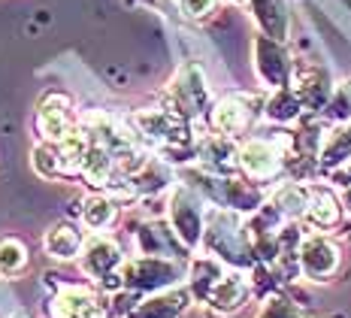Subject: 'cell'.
I'll list each match as a JSON object with an SVG mask.
<instances>
[{
	"instance_id": "6da1fadb",
	"label": "cell",
	"mask_w": 351,
	"mask_h": 318,
	"mask_svg": "<svg viewBox=\"0 0 351 318\" xmlns=\"http://www.w3.org/2000/svg\"><path fill=\"white\" fill-rule=\"evenodd\" d=\"M203 240H206L209 251L218 258V261H230V264H237V267L248 264L252 261V255H254L245 225L239 221L237 212H230V209L209 212Z\"/></svg>"
},
{
	"instance_id": "7a4b0ae2",
	"label": "cell",
	"mask_w": 351,
	"mask_h": 318,
	"mask_svg": "<svg viewBox=\"0 0 351 318\" xmlns=\"http://www.w3.org/2000/svg\"><path fill=\"white\" fill-rule=\"evenodd\" d=\"M179 279V267L173 264V258H158V255H143L130 258L121 267V285L128 291L136 294H158L176 285Z\"/></svg>"
},
{
	"instance_id": "3957f363",
	"label": "cell",
	"mask_w": 351,
	"mask_h": 318,
	"mask_svg": "<svg viewBox=\"0 0 351 318\" xmlns=\"http://www.w3.org/2000/svg\"><path fill=\"white\" fill-rule=\"evenodd\" d=\"M130 124L136 128V134L143 137V143L155 146H182L188 139V122L176 106H160V109H140L134 113Z\"/></svg>"
},
{
	"instance_id": "277c9868",
	"label": "cell",
	"mask_w": 351,
	"mask_h": 318,
	"mask_svg": "<svg viewBox=\"0 0 351 318\" xmlns=\"http://www.w3.org/2000/svg\"><path fill=\"white\" fill-rule=\"evenodd\" d=\"M76 264L82 276L100 285L104 279H109L112 273H119L124 267V251L115 236H109L106 231H94L91 236H85L82 255L76 258Z\"/></svg>"
},
{
	"instance_id": "5b68a950",
	"label": "cell",
	"mask_w": 351,
	"mask_h": 318,
	"mask_svg": "<svg viewBox=\"0 0 351 318\" xmlns=\"http://www.w3.org/2000/svg\"><path fill=\"white\" fill-rule=\"evenodd\" d=\"M34 124L40 139H49V143H61L67 134L79 128V115H76V103H73L70 94L64 91H49L46 98L40 100L34 113Z\"/></svg>"
},
{
	"instance_id": "8992f818",
	"label": "cell",
	"mask_w": 351,
	"mask_h": 318,
	"mask_svg": "<svg viewBox=\"0 0 351 318\" xmlns=\"http://www.w3.org/2000/svg\"><path fill=\"white\" fill-rule=\"evenodd\" d=\"M46 318H109V300L82 285H61L46 303Z\"/></svg>"
},
{
	"instance_id": "52a82bcc",
	"label": "cell",
	"mask_w": 351,
	"mask_h": 318,
	"mask_svg": "<svg viewBox=\"0 0 351 318\" xmlns=\"http://www.w3.org/2000/svg\"><path fill=\"white\" fill-rule=\"evenodd\" d=\"M170 225L179 234V240L188 249H194L203 240L206 231V212H203V201L191 188H176L170 197Z\"/></svg>"
},
{
	"instance_id": "ba28073f",
	"label": "cell",
	"mask_w": 351,
	"mask_h": 318,
	"mask_svg": "<svg viewBox=\"0 0 351 318\" xmlns=\"http://www.w3.org/2000/svg\"><path fill=\"white\" fill-rule=\"evenodd\" d=\"M282 164H285V155L273 139L252 137L237 149V167L243 170L248 179H269V176L279 173Z\"/></svg>"
},
{
	"instance_id": "9c48e42d",
	"label": "cell",
	"mask_w": 351,
	"mask_h": 318,
	"mask_svg": "<svg viewBox=\"0 0 351 318\" xmlns=\"http://www.w3.org/2000/svg\"><path fill=\"white\" fill-rule=\"evenodd\" d=\"M297 267L312 282H324L339 270V249L327 236H306L297 249Z\"/></svg>"
},
{
	"instance_id": "30bf717a",
	"label": "cell",
	"mask_w": 351,
	"mask_h": 318,
	"mask_svg": "<svg viewBox=\"0 0 351 318\" xmlns=\"http://www.w3.org/2000/svg\"><path fill=\"white\" fill-rule=\"evenodd\" d=\"M252 122H254V109H252V98H245V94H230V98L218 100L209 113L212 130L221 137L243 134V130H248Z\"/></svg>"
},
{
	"instance_id": "8fae6325",
	"label": "cell",
	"mask_w": 351,
	"mask_h": 318,
	"mask_svg": "<svg viewBox=\"0 0 351 318\" xmlns=\"http://www.w3.org/2000/svg\"><path fill=\"white\" fill-rule=\"evenodd\" d=\"M119 176H121V170L115 164V155L104 143L91 139V146H88V152L82 158V167H79V179H85L94 191H106Z\"/></svg>"
},
{
	"instance_id": "7c38bea8",
	"label": "cell",
	"mask_w": 351,
	"mask_h": 318,
	"mask_svg": "<svg viewBox=\"0 0 351 318\" xmlns=\"http://www.w3.org/2000/svg\"><path fill=\"white\" fill-rule=\"evenodd\" d=\"M170 98L173 103L185 118L200 115L203 106H206V82H203V73L197 67H185L176 76V82L170 85Z\"/></svg>"
},
{
	"instance_id": "4fadbf2b",
	"label": "cell",
	"mask_w": 351,
	"mask_h": 318,
	"mask_svg": "<svg viewBox=\"0 0 351 318\" xmlns=\"http://www.w3.org/2000/svg\"><path fill=\"white\" fill-rule=\"evenodd\" d=\"M245 300H248V279L239 270H224L221 279H218L215 288H212L209 297H206L209 306L221 315L237 313Z\"/></svg>"
},
{
	"instance_id": "5bb4252c",
	"label": "cell",
	"mask_w": 351,
	"mask_h": 318,
	"mask_svg": "<svg viewBox=\"0 0 351 318\" xmlns=\"http://www.w3.org/2000/svg\"><path fill=\"white\" fill-rule=\"evenodd\" d=\"M136 242H140L143 255H158V258H176L188 251V246L179 240V234L173 231V225H164V221L143 225L140 234H136Z\"/></svg>"
},
{
	"instance_id": "9a60e30c",
	"label": "cell",
	"mask_w": 351,
	"mask_h": 318,
	"mask_svg": "<svg viewBox=\"0 0 351 318\" xmlns=\"http://www.w3.org/2000/svg\"><path fill=\"white\" fill-rule=\"evenodd\" d=\"M191 300V291H182V288H167V291H158L152 297L140 300L130 315L124 318H179L182 309Z\"/></svg>"
},
{
	"instance_id": "2e32d148",
	"label": "cell",
	"mask_w": 351,
	"mask_h": 318,
	"mask_svg": "<svg viewBox=\"0 0 351 318\" xmlns=\"http://www.w3.org/2000/svg\"><path fill=\"white\" fill-rule=\"evenodd\" d=\"M82 246H85V234L79 231V225H70V221H58L43 236V249L55 261H76L82 255Z\"/></svg>"
},
{
	"instance_id": "e0dca14e",
	"label": "cell",
	"mask_w": 351,
	"mask_h": 318,
	"mask_svg": "<svg viewBox=\"0 0 351 318\" xmlns=\"http://www.w3.org/2000/svg\"><path fill=\"white\" fill-rule=\"evenodd\" d=\"M79 221L88 231H109L119 221V201L106 191H91L79 203Z\"/></svg>"
},
{
	"instance_id": "ac0fdd59",
	"label": "cell",
	"mask_w": 351,
	"mask_h": 318,
	"mask_svg": "<svg viewBox=\"0 0 351 318\" xmlns=\"http://www.w3.org/2000/svg\"><path fill=\"white\" fill-rule=\"evenodd\" d=\"M31 167L43 179H70V170L61 155V146L49 143V139H40L31 149Z\"/></svg>"
},
{
	"instance_id": "d6986e66",
	"label": "cell",
	"mask_w": 351,
	"mask_h": 318,
	"mask_svg": "<svg viewBox=\"0 0 351 318\" xmlns=\"http://www.w3.org/2000/svg\"><path fill=\"white\" fill-rule=\"evenodd\" d=\"M288 58H285V52L276 46L273 40H267V36H261L258 40V73L263 79H267L269 85L276 88H285L288 82Z\"/></svg>"
},
{
	"instance_id": "ffe728a7",
	"label": "cell",
	"mask_w": 351,
	"mask_h": 318,
	"mask_svg": "<svg viewBox=\"0 0 351 318\" xmlns=\"http://www.w3.org/2000/svg\"><path fill=\"white\" fill-rule=\"evenodd\" d=\"M306 218L312 221L315 227H333V225H339V218H342V203L336 201V194L333 191H327V188H312L309 191V206H306Z\"/></svg>"
},
{
	"instance_id": "44dd1931",
	"label": "cell",
	"mask_w": 351,
	"mask_h": 318,
	"mask_svg": "<svg viewBox=\"0 0 351 318\" xmlns=\"http://www.w3.org/2000/svg\"><path fill=\"white\" fill-rule=\"evenodd\" d=\"M31 264V251L19 240V236H0V276L3 279H16L27 270Z\"/></svg>"
},
{
	"instance_id": "7402d4cb",
	"label": "cell",
	"mask_w": 351,
	"mask_h": 318,
	"mask_svg": "<svg viewBox=\"0 0 351 318\" xmlns=\"http://www.w3.org/2000/svg\"><path fill=\"white\" fill-rule=\"evenodd\" d=\"M200 158H203V164H206L209 170H215V173H224V170H230L233 164H237V149L230 146V137L218 134V137L203 139Z\"/></svg>"
},
{
	"instance_id": "603a6c76",
	"label": "cell",
	"mask_w": 351,
	"mask_h": 318,
	"mask_svg": "<svg viewBox=\"0 0 351 318\" xmlns=\"http://www.w3.org/2000/svg\"><path fill=\"white\" fill-rule=\"evenodd\" d=\"M269 203H273L285 218H300V216H306V206H309V191L300 188L297 182H285L276 188Z\"/></svg>"
},
{
	"instance_id": "cb8c5ba5",
	"label": "cell",
	"mask_w": 351,
	"mask_h": 318,
	"mask_svg": "<svg viewBox=\"0 0 351 318\" xmlns=\"http://www.w3.org/2000/svg\"><path fill=\"white\" fill-rule=\"evenodd\" d=\"M254 10H258L261 25L267 27L276 40H282L285 34V16H282V3L279 0H254Z\"/></svg>"
},
{
	"instance_id": "d4e9b609",
	"label": "cell",
	"mask_w": 351,
	"mask_h": 318,
	"mask_svg": "<svg viewBox=\"0 0 351 318\" xmlns=\"http://www.w3.org/2000/svg\"><path fill=\"white\" fill-rule=\"evenodd\" d=\"M300 113V98H294L291 91H282L276 94V98L267 100V115L276 118V122H288V118H294Z\"/></svg>"
},
{
	"instance_id": "484cf974",
	"label": "cell",
	"mask_w": 351,
	"mask_h": 318,
	"mask_svg": "<svg viewBox=\"0 0 351 318\" xmlns=\"http://www.w3.org/2000/svg\"><path fill=\"white\" fill-rule=\"evenodd\" d=\"M179 6L188 19H206L218 6V0H179Z\"/></svg>"
},
{
	"instance_id": "4316f807",
	"label": "cell",
	"mask_w": 351,
	"mask_h": 318,
	"mask_svg": "<svg viewBox=\"0 0 351 318\" xmlns=\"http://www.w3.org/2000/svg\"><path fill=\"white\" fill-rule=\"evenodd\" d=\"M263 318H306V315H300L288 300H273L267 306V313H263Z\"/></svg>"
},
{
	"instance_id": "83f0119b",
	"label": "cell",
	"mask_w": 351,
	"mask_h": 318,
	"mask_svg": "<svg viewBox=\"0 0 351 318\" xmlns=\"http://www.w3.org/2000/svg\"><path fill=\"white\" fill-rule=\"evenodd\" d=\"M342 209L351 212V185H346V188H342Z\"/></svg>"
},
{
	"instance_id": "f1b7e54d",
	"label": "cell",
	"mask_w": 351,
	"mask_h": 318,
	"mask_svg": "<svg viewBox=\"0 0 351 318\" xmlns=\"http://www.w3.org/2000/svg\"><path fill=\"white\" fill-rule=\"evenodd\" d=\"M6 318H31V315H27V313H10Z\"/></svg>"
},
{
	"instance_id": "f546056e",
	"label": "cell",
	"mask_w": 351,
	"mask_h": 318,
	"mask_svg": "<svg viewBox=\"0 0 351 318\" xmlns=\"http://www.w3.org/2000/svg\"><path fill=\"white\" fill-rule=\"evenodd\" d=\"M348 100H351V85H348Z\"/></svg>"
}]
</instances>
